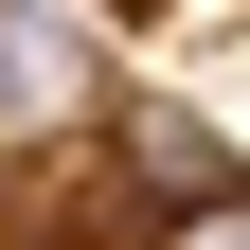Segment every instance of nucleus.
I'll return each instance as SVG.
<instances>
[{
    "label": "nucleus",
    "instance_id": "f257e3e1",
    "mask_svg": "<svg viewBox=\"0 0 250 250\" xmlns=\"http://www.w3.org/2000/svg\"><path fill=\"white\" fill-rule=\"evenodd\" d=\"M89 89V0H0V125H54Z\"/></svg>",
    "mask_w": 250,
    "mask_h": 250
}]
</instances>
